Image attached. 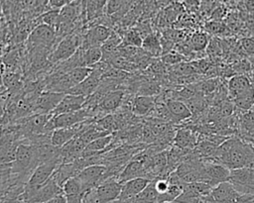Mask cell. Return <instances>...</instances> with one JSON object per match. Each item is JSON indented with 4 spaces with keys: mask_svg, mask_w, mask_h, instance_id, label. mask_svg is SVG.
<instances>
[{
    "mask_svg": "<svg viewBox=\"0 0 254 203\" xmlns=\"http://www.w3.org/2000/svg\"><path fill=\"white\" fill-rule=\"evenodd\" d=\"M252 161H254V146L238 138H233L228 152L218 159V163L230 170L248 166Z\"/></svg>",
    "mask_w": 254,
    "mask_h": 203,
    "instance_id": "6da1fadb",
    "label": "cell"
},
{
    "mask_svg": "<svg viewBox=\"0 0 254 203\" xmlns=\"http://www.w3.org/2000/svg\"><path fill=\"white\" fill-rule=\"evenodd\" d=\"M138 177H144V178L150 179L149 173H148L144 163L135 158H131V160H129L127 162V164L124 166V168L118 175L117 180L120 183H123L130 179H134V178H138Z\"/></svg>",
    "mask_w": 254,
    "mask_h": 203,
    "instance_id": "7c38bea8",
    "label": "cell"
},
{
    "mask_svg": "<svg viewBox=\"0 0 254 203\" xmlns=\"http://www.w3.org/2000/svg\"><path fill=\"white\" fill-rule=\"evenodd\" d=\"M197 144V139L190 128H180L176 131L175 139L173 145L184 149V150H192Z\"/></svg>",
    "mask_w": 254,
    "mask_h": 203,
    "instance_id": "ac0fdd59",
    "label": "cell"
},
{
    "mask_svg": "<svg viewBox=\"0 0 254 203\" xmlns=\"http://www.w3.org/2000/svg\"><path fill=\"white\" fill-rule=\"evenodd\" d=\"M0 1H1V0H0Z\"/></svg>",
    "mask_w": 254,
    "mask_h": 203,
    "instance_id": "74e56055",
    "label": "cell"
},
{
    "mask_svg": "<svg viewBox=\"0 0 254 203\" xmlns=\"http://www.w3.org/2000/svg\"><path fill=\"white\" fill-rule=\"evenodd\" d=\"M125 95V89H116L108 92L93 109V120L101 118L107 114L114 113L122 105Z\"/></svg>",
    "mask_w": 254,
    "mask_h": 203,
    "instance_id": "8992f818",
    "label": "cell"
},
{
    "mask_svg": "<svg viewBox=\"0 0 254 203\" xmlns=\"http://www.w3.org/2000/svg\"><path fill=\"white\" fill-rule=\"evenodd\" d=\"M189 41H190L192 51L198 52V51H202L206 49V47L209 43V37H208L207 33L196 32L190 37Z\"/></svg>",
    "mask_w": 254,
    "mask_h": 203,
    "instance_id": "4316f807",
    "label": "cell"
},
{
    "mask_svg": "<svg viewBox=\"0 0 254 203\" xmlns=\"http://www.w3.org/2000/svg\"><path fill=\"white\" fill-rule=\"evenodd\" d=\"M246 9L250 13H254V0H246Z\"/></svg>",
    "mask_w": 254,
    "mask_h": 203,
    "instance_id": "e575fe53",
    "label": "cell"
},
{
    "mask_svg": "<svg viewBox=\"0 0 254 203\" xmlns=\"http://www.w3.org/2000/svg\"><path fill=\"white\" fill-rule=\"evenodd\" d=\"M76 176L80 180L85 192L97 186L106 179L113 178L109 177L107 173V167L104 164H92L86 166L81 171H79Z\"/></svg>",
    "mask_w": 254,
    "mask_h": 203,
    "instance_id": "5b68a950",
    "label": "cell"
},
{
    "mask_svg": "<svg viewBox=\"0 0 254 203\" xmlns=\"http://www.w3.org/2000/svg\"><path fill=\"white\" fill-rule=\"evenodd\" d=\"M122 183L117 178H109L83 194L82 203H113L120 195Z\"/></svg>",
    "mask_w": 254,
    "mask_h": 203,
    "instance_id": "3957f363",
    "label": "cell"
},
{
    "mask_svg": "<svg viewBox=\"0 0 254 203\" xmlns=\"http://www.w3.org/2000/svg\"><path fill=\"white\" fill-rule=\"evenodd\" d=\"M185 5L188 9L194 11L198 8L199 2H198V0H185Z\"/></svg>",
    "mask_w": 254,
    "mask_h": 203,
    "instance_id": "d6a6232c",
    "label": "cell"
},
{
    "mask_svg": "<svg viewBox=\"0 0 254 203\" xmlns=\"http://www.w3.org/2000/svg\"><path fill=\"white\" fill-rule=\"evenodd\" d=\"M80 169L77 166L76 162L73 160L71 162H65L62 163L58 166V168L55 170V172L52 175V178L63 187V184L69 179L72 176H75L79 173Z\"/></svg>",
    "mask_w": 254,
    "mask_h": 203,
    "instance_id": "d6986e66",
    "label": "cell"
},
{
    "mask_svg": "<svg viewBox=\"0 0 254 203\" xmlns=\"http://www.w3.org/2000/svg\"><path fill=\"white\" fill-rule=\"evenodd\" d=\"M57 32L54 28L46 25L39 24L35 26L29 34L27 39L28 48H45L53 51L58 44Z\"/></svg>",
    "mask_w": 254,
    "mask_h": 203,
    "instance_id": "277c9868",
    "label": "cell"
},
{
    "mask_svg": "<svg viewBox=\"0 0 254 203\" xmlns=\"http://www.w3.org/2000/svg\"><path fill=\"white\" fill-rule=\"evenodd\" d=\"M83 62L84 66L92 68L95 64L101 61L102 58V51L100 47H90V48H83Z\"/></svg>",
    "mask_w": 254,
    "mask_h": 203,
    "instance_id": "603a6c76",
    "label": "cell"
},
{
    "mask_svg": "<svg viewBox=\"0 0 254 203\" xmlns=\"http://www.w3.org/2000/svg\"><path fill=\"white\" fill-rule=\"evenodd\" d=\"M60 164H62V160H53L39 164L25 184L24 190L33 191L42 186L52 177L53 173Z\"/></svg>",
    "mask_w": 254,
    "mask_h": 203,
    "instance_id": "52a82bcc",
    "label": "cell"
},
{
    "mask_svg": "<svg viewBox=\"0 0 254 203\" xmlns=\"http://www.w3.org/2000/svg\"><path fill=\"white\" fill-rule=\"evenodd\" d=\"M156 96L135 95L132 100V113L139 118L149 117L155 109Z\"/></svg>",
    "mask_w": 254,
    "mask_h": 203,
    "instance_id": "9a60e30c",
    "label": "cell"
},
{
    "mask_svg": "<svg viewBox=\"0 0 254 203\" xmlns=\"http://www.w3.org/2000/svg\"><path fill=\"white\" fill-rule=\"evenodd\" d=\"M252 87L250 79L243 74L233 75L228 81L229 96L234 99Z\"/></svg>",
    "mask_w": 254,
    "mask_h": 203,
    "instance_id": "ffe728a7",
    "label": "cell"
},
{
    "mask_svg": "<svg viewBox=\"0 0 254 203\" xmlns=\"http://www.w3.org/2000/svg\"><path fill=\"white\" fill-rule=\"evenodd\" d=\"M44 203H66V200H65V196L64 194H61V195H58Z\"/></svg>",
    "mask_w": 254,
    "mask_h": 203,
    "instance_id": "836d02e7",
    "label": "cell"
},
{
    "mask_svg": "<svg viewBox=\"0 0 254 203\" xmlns=\"http://www.w3.org/2000/svg\"><path fill=\"white\" fill-rule=\"evenodd\" d=\"M90 120L76 124L71 127L56 129L52 133V138H51L52 144L56 147L62 148L64 145H65L67 142H69L72 138H74L77 134H79L86 127V125L90 122Z\"/></svg>",
    "mask_w": 254,
    "mask_h": 203,
    "instance_id": "8fae6325",
    "label": "cell"
},
{
    "mask_svg": "<svg viewBox=\"0 0 254 203\" xmlns=\"http://www.w3.org/2000/svg\"><path fill=\"white\" fill-rule=\"evenodd\" d=\"M165 103L170 112L173 124L181 123L192 116L190 110L184 101L177 99H167L165 100Z\"/></svg>",
    "mask_w": 254,
    "mask_h": 203,
    "instance_id": "2e32d148",
    "label": "cell"
},
{
    "mask_svg": "<svg viewBox=\"0 0 254 203\" xmlns=\"http://www.w3.org/2000/svg\"><path fill=\"white\" fill-rule=\"evenodd\" d=\"M85 32L86 31H83V28H77L63 37L50 53L49 61L51 64H57L72 56L81 46Z\"/></svg>",
    "mask_w": 254,
    "mask_h": 203,
    "instance_id": "7a4b0ae2",
    "label": "cell"
},
{
    "mask_svg": "<svg viewBox=\"0 0 254 203\" xmlns=\"http://www.w3.org/2000/svg\"><path fill=\"white\" fill-rule=\"evenodd\" d=\"M19 143H8L0 145V164H9L15 160Z\"/></svg>",
    "mask_w": 254,
    "mask_h": 203,
    "instance_id": "cb8c5ba5",
    "label": "cell"
},
{
    "mask_svg": "<svg viewBox=\"0 0 254 203\" xmlns=\"http://www.w3.org/2000/svg\"><path fill=\"white\" fill-rule=\"evenodd\" d=\"M205 30L207 33L209 34H213V35H224L227 32H229L227 26H225L224 24H222L219 21H211L205 24Z\"/></svg>",
    "mask_w": 254,
    "mask_h": 203,
    "instance_id": "f546056e",
    "label": "cell"
},
{
    "mask_svg": "<svg viewBox=\"0 0 254 203\" xmlns=\"http://www.w3.org/2000/svg\"><path fill=\"white\" fill-rule=\"evenodd\" d=\"M150 179L144 177H138L134 179H130L122 183V188L120 195L118 197V201H126L138 195L141 191L145 189V187L150 183Z\"/></svg>",
    "mask_w": 254,
    "mask_h": 203,
    "instance_id": "5bb4252c",
    "label": "cell"
},
{
    "mask_svg": "<svg viewBox=\"0 0 254 203\" xmlns=\"http://www.w3.org/2000/svg\"><path fill=\"white\" fill-rule=\"evenodd\" d=\"M121 37H122V42L120 46H131L135 48L142 47L143 38L135 28L125 31Z\"/></svg>",
    "mask_w": 254,
    "mask_h": 203,
    "instance_id": "484cf974",
    "label": "cell"
},
{
    "mask_svg": "<svg viewBox=\"0 0 254 203\" xmlns=\"http://www.w3.org/2000/svg\"><path fill=\"white\" fill-rule=\"evenodd\" d=\"M203 161L204 166L202 171V182H206L211 187H214L221 182L228 181L230 176V169L217 162L208 160Z\"/></svg>",
    "mask_w": 254,
    "mask_h": 203,
    "instance_id": "9c48e42d",
    "label": "cell"
},
{
    "mask_svg": "<svg viewBox=\"0 0 254 203\" xmlns=\"http://www.w3.org/2000/svg\"><path fill=\"white\" fill-rule=\"evenodd\" d=\"M185 59V56L182 55L180 52L174 51H171L169 52H166L161 55V60L166 66H173L178 63L183 62Z\"/></svg>",
    "mask_w": 254,
    "mask_h": 203,
    "instance_id": "f1b7e54d",
    "label": "cell"
},
{
    "mask_svg": "<svg viewBox=\"0 0 254 203\" xmlns=\"http://www.w3.org/2000/svg\"><path fill=\"white\" fill-rule=\"evenodd\" d=\"M240 46L246 54L254 55V38H243L240 41Z\"/></svg>",
    "mask_w": 254,
    "mask_h": 203,
    "instance_id": "4dcf8cb0",
    "label": "cell"
},
{
    "mask_svg": "<svg viewBox=\"0 0 254 203\" xmlns=\"http://www.w3.org/2000/svg\"><path fill=\"white\" fill-rule=\"evenodd\" d=\"M241 195L231 182L224 181L214 186L204 198L217 203H238Z\"/></svg>",
    "mask_w": 254,
    "mask_h": 203,
    "instance_id": "ba28073f",
    "label": "cell"
},
{
    "mask_svg": "<svg viewBox=\"0 0 254 203\" xmlns=\"http://www.w3.org/2000/svg\"><path fill=\"white\" fill-rule=\"evenodd\" d=\"M64 95L61 92L42 91L35 101L34 114H52Z\"/></svg>",
    "mask_w": 254,
    "mask_h": 203,
    "instance_id": "30bf717a",
    "label": "cell"
},
{
    "mask_svg": "<svg viewBox=\"0 0 254 203\" xmlns=\"http://www.w3.org/2000/svg\"><path fill=\"white\" fill-rule=\"evenodd\" d=\"M4 90H6V88H5V86H4V83H3V80H2V76L0 75V93H1L2 91H4Z\"/></svg>",
    "mask_w": 254,
    "mask_h": 203,
    "instance_id": "d590c367",
    "label": "cell"
},
{
    "mask_svg": "<svg viewBox=\"0 0 254 203\" xmlns=\"http://www.w3.org/2000/svg\"><path fill=\"white\" fill-rule=\"evenodd\" d=\"M141 49L145 51L148 54H150L152 57H158L159 55H162L163 53V49H162V44L160 38L154 34L151 33L147 35L143 39L142 47Z\"/></svg>",
    "mask_w": 254,
    "mask_h": 203,
    "instance_id": "44dd1931",
    "label": "cell"
},
{
    "mask_svg": "<svg viewBox=\"0 0 254 203\" xmlns=\"http://www.w3.org/2000/svg\"><path fill=\"white\" fill-rule=\"evenodd\" d=\"M36 26L39 24H46L58 31L60 27V10L56 9H49L42 13L35 19Z\"/></svg>",
    "mask_w": 254,
    "mask_h": 203,
    "instance_id": "7402d4cb",
    "label": "cell"
},
{
    "mask_svg": "<svg viewBox=\"0 0 254 203\" xmlns=\"http://www.w3.org/2000/svg\"><path fill=\"white\" fill-rule=\"evenodd\" d=\"M113 203H114V202H113Z\"/></svg>",
    "mask_w": 254,
    "mask_h": 203,
    "instance_id": "f35d334b",
    "label": "cell"
},
{
    "mask_svg": "<svg viewBox=\"0 0 254 203\" xmlns=\"http://www.w3.org/2000/svg\"><path fill=\"white\" fill-rule=\"evenodd\" d=\"M63 192L64 196L83 195L85 193L83 186L76 175L70 177L63 184Z\"/></svg>",
    "mask_w": 254,
    "mask_h": 203,
    "instance_id": "d4e9b609",
    "label": "cell"
},
{
    "mask_svg": "<svg viewBox=\"0 0 254 203\" xmlns=\"http://www.w3.org/2000/svg\"><path fill=\"white\" fill-rule=\"evenodd\" d=\"M85 96L82 95H74V94H65L62 101L59 103L57 108L53 111L52 116L74 112L82 109L86 102Z\"/></svg>",
    "mask_w": 254,
    "mask_h": 203,
    "instance_id": "4fadbf2b",
    "label": "cell"
},
{
    "mask_svg": "<svg viewBox=\"0 0 254 203\" xmlns=\"http://www.w3.org/2000/svg\"><path fill=\"white\" fill-rule=\"evenodd\" d=\"M234 105H236L239 109L248 110L254 105V87L252 86L250 89L240 94L239 96L233 99Z\"/></svg>",
    "mask_w": 254,
    "mask_h": 203,
    "instance_id": "83f0119b",
    "label": "cell"
},
{
    "mask_svg": "<svg viewBox=\"0 0 254 203\" xmlns=\"http://www.w3.org/2000/svg\"><path fill=\"white\" fill-rule=\"evenodd\" d=\"M249 61H250V64H251V68L254 70V55L250 56V58H249Z\"/></svg>",
    "mask_w": 254,
    "mask_h": 203,
    "instance_id": "8d00e7d4",
    "label": "cell"
},
{
    "mask_svg": "<svg viewBox=\"0 0 254 203\" xmlns=\"http://www.w3.org/2000/svg\"><path fill=\"white\" fill-rule=\"evenodd\" d=\"M87 23H93L105 14L107 0H82Z\"/></svg>",
    "mask_w": 254,
    "mask_h": 203,
    "instance_id": "e0dca14e",
    "label": "cell"
},
{
    "mask_svg": "<svg viewBox=\"0 0 254 203\" xmlns=\"http://www.w3.org/2000/svg\"><path fill=\"white\" fill-rule=\"evenodd\" d=\"M74 0H48V9L61 10Z\"/></svg>",
    "mask_w": 254,
    "mask_h": 203,
    "instance_id": "1f68e13d",
    "label": "cell"
}]
</instances>
